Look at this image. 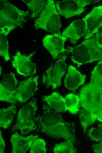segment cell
Returning a JSON list of instances; mask_svg holds the SVG:
<instances>
[{"label":"cell","mask_w":102,"mask_h":153,"mask_svg":"<svg viewBox=\"0 0 102 153\" xmlns=\"http://www.w3.org/2000/svg\"><path fill=\"white\" fill-rule=\"evenodd\" d=\"M37 131L48 136L57 139L76 142L75 130L73 123L64 121L59 113L44 104L42 112L35 117Z\"/></svg>","instance_id":"cell-1"},{"label":"cell","mask_w":102,"mask_h":153,"mask_svg":"<svg viewBox=\"0 0 102 153\" xmlns=\"http://www.w3.org/2000/svg\"><path fill=\"white\" fill-rule=\"evenodd\" d=\"M65 52L71 53L72 61L78 67L102 59V50L96 45L95 37L86 39L74 47L65 49Z\"/></svg>","instance_id":"cell-2"},{"label":"cell","mask_w":102,"mask_h":153,"mask_svg":"<svg viewBox=\"0 0 102 153\" xmlns=\"http://www.w3.org/2000/svg\"><path fill=\"white\" fill-rule=\"evenodd\" d=\"M34 26L36 29L52 34H61L60 20L54 0H47L46 6L35 19Z\"/></svg>","instance_id":"cell-3"},{"label":"cell","mask_w":102,"mask_h":153,"mask_svg":"<svg viewBox=\"0 0 102 153\" xmlns=\"http://www.w3.org/2000/svg\"><path fill=\"white\" fill-rule=\"evenodd\" d=\"M37 109L35 99L22 107L18 112L16 124L11 132L19 130L22 135H25L36 129L35 116Z\"/></svg>","instance_id":"cell-4"},{"label":"cell","mask_w":102,"mask_h":153,"mask_svg":"<svg viewBox=\"0 0 102 153\" xmlns=\"http://www.w3.org/2000/svg\"><path fill=\"white\" fill-rule=\"evenodd\" d=\"M79 96L83 109L96 114L102 110V86L90 83L82 88Z\"/></svg>","instance_id":"cell-5"},{"label":"cell","mask_w":102,"mask_h":153,"mask_svg":"<svg viewBox=\"0 0 102 153\" xmlns=\"http://www.w3.org/2000/svg\"><path fill=\"white\" fill-rule=\"evenodd\" d=\"M29 11L18 9L8 1H0V26L11 25L23 29Z\"/></svg>","instance_id":"cell-6"},{"label":"cell","mask_w":102,"mask_h":153,"mask_svg":"<svg viewBox=\"0 0 102 153\" xmlns=\"http://www.w3.org/2000/svg\"><path fill=\"white\" fill-rule=\"evenodd\" d=\"M66 55L59 56L58 60L44 73L42 83L46 85L55 89L61 85L62 77L65 73L67 64Z\"/></svg>","instance_id":"cell-7"},{"label":"cell","mask_w":102,"mask_h":153,"mask_svg":"<svg viewBox=\"0 0 102 153\" xmlns=\"http://www.w3.org/2000/svg\"><path fill=\"white\" fill-rule=\"evenodd\" d=\"M36 51L27 55L22 54L19 51L16 52L13 56L12 63L13 66L19 74L28 76L36 73V64L31 60Z\"/></svg>","instance_id":"cell-8"},{"label":"cell","mask_w":102,"mask_h":153,"mask_svg":"<svg viewBox=\"0 0 102 153\" xmlns=\"http://www.w3.org/2000/svg\"><path fill=\"white\" fill-rule=\"evenodd\" d=\"M17 84L14 73L11 72L4 74L0 84V101L12 104L16 103L15 94Z\"/></svg>","instance_id":"cell-9"},{"label":"cell","mask_w":102,"mask_h":153,"mask_svg":"<svg viewBox=\"0 0 102 153\" xmlns=\"http://www.w3.org/2000/svg\"><path fill=\"white\" fill-rule=\"evenodd\" d=\"M38 76L30 78L19 83L15 94L16 101L24 103L33 95L38 89Z\"/></svg>","instance_id":"cell-10"},{"label":"cell","mask_w":102,"mask_h":153,"mask_svg":"<svg viewBox=\"0 0 102 153\" xmlns=\"http://www.w3.org/2000/svg\"><path fill=\"white\" fill-rule=\"evenodd\" d=\"M66 40L61 34H52L46 35L43 39L42 43L52 57L56 59L60 53L64 52Z\"/></svg>","instance_id":"cell-11"},{"label":"cell","mask_w":102,"mask_h":153,"mask_svg":"<svg viewBox=\"0 0 102 153\" xmlns=\"http://www.w3.org/2000/svg\"><path fill=\"white\" fill-rule=\"evenodd\" d=\"M86 26L84 18L76 20L63 31L62 35L66 40L68 39L73 44L82 37L85 36Z\"/></svg>","instance_id":"cell-12"},{"label":"cell","mask_w":102,"mask_h":153,"mask_svg":"<svg viewBox=\"0 0 102 153\" xmlns=\"http://www.w3.org/2000/svg\"><path fill=\"white\" fill-rule=\"evenodd\" d=\"M84 18L86 26L85 39H87L95 34L98 28L102 23V6L94 7Z\"/></svg>","instance_id":"cell-13"},{"label":"cell","mask_w":102,"mask_h":153,"mask_svg":"<svg viewBox=\"0 0 102 153\" xmlns=\"http://www.w3.org/2000/svg\"><path fill=\"white\" fill-rule=\"evenodd\" d=\"M55 5L59 14L67 19L80 15L85 10V8L81 7L77 0L56 1Z\"/></svg>","instance_id":"cell-14"},{"label":"cell","mask_w":102,"mask_h":153,"mask_svg":"<svg viewBox=\"0 0 102 153\" xmlns=\"http://www.w3.org/2000/svg\"><path fill=\"white\" fill-rule=\"evenodd\" d=\"M37 134H31L26 137L20 135L16 132L12 135L11 142L12 145V153H24L31 147L33 143L38 138Z\"/></svg>","instance_id":"cell-15"},{"label":"cell","mask_w":102,"mask_h":153,"mask_svg":"<svg viewBox=\"0 0 102 153\" xmlns=\"http://www.w3.org/2000/svg\"><path fill=\"white\" fill-rule=\"evenodd\" d=\"M85 75L81 74L74 66L69 65L64 81L65 87L68 90L74 92L85 82Z\"/></svg>","instance_id":"cell-16"},{"label":"cell","mask_w":102,"mask_h":153,"mask_svg":"<svg viewBox=\"0 0 102 153\" xmlns=\"http://www.w3.org/2000/svg\"><path fill=\"white\" fill-rule=\"evenodd\" d=\"M16 27L15 26L9 25L0 26V54L4 58L6 61L10 60L7 35L10 32Z\"/></svg>","instance_id":"cell-17"},{"label":"cell","mask_w":102,"mask_h":153,"mask_svg":"<svg viewBox=\"0 0 102 153\" xmlns=\"http://www.w3.org/2000/svg\"><path fill=\"white\" fill-rule=\"evenodd\" d=\"M42 100L52 109L58 112H64L67 110L64 98L57 92L43 97Z\"/></svg>","instance_id":"cell-18"},{"label":"cell","mask_w":102,"mask_h":153,"mask_svg":"<svg viewBox=\"0 0 102 153\" xmlns=\"http://www.w3.org/2000/svg\"><path fill=\"white\" fill-rule=\"evenodd\" d=\"M16 112L14 104L6 108L0 109V126L6 129L10 125Z\"/></svg>","instance_id":"cell-19"},{"label":"cell","mask_w":102,"mask_h":153,"mask_svg":"<svg viewBox=\"0 0 102 153\" xmlns=\"http://www.w3.org/2000/svg\"><path fill=\"white\" fill-rule=\"evenodd\" d=\"M30 11V17H37L46 6L47 0H22Z\"/></svg>","instance_id":"cell-20"},{"label":"cell","mask_w":102,"mask_h":153,"mask_svg":"<svg viewBox=\"0 0 102 153\" xmlns=\"http://www.w3.org/2000/svg\"><path fill=\"white\" fill-rule=\"evenodd\" d=\"M79 118L85 133L88 127L97 119V116L95 113L83 108L80 112Z\"/></svg>","instance_id":"cell-21"},{"label":"cell","mask_w":102,"mask_h":153,"mask_svg":"<svg viewBox=\"0 0 102 153\" xmlns=\"http://www.w3.org/2000/svg\"><path fill=\"white\" fill-rule=\"evenodd\" d=\"M67 110L72 114L77 113L79 111L80 102L79 96L72 93L67 95L64 98Z\"/></svg>","instance_id":"cell-22"},{"label":"cell","mask_w":102,"mask_h":153,"mask_svg":"<svg viewBox=\"0 0 102 153\" xmlns=\"http://www.w3.org/2000/svg\"><path fill=\"white\" fill-rule=\"evenodd\" d=\"M73 142L70 140L56 144L53 149V152L55 153L77 152L76 149Z\"/></svg>","instance_id":"cell-23"},{"label":"cell","mask_w":102,"mask_h":153,"mask_svg":"<svg viewBox=\"0 0 102 153\" xmlns=\"http://www.w3.org/2000/svg\"><path fill=\"white\" fill-rule=\"evenodd\" d=\"M90 83L102 86V59L92 71Z\"/></svg>","instance_id":"cell-24"},{"label":"cell","mask_w":102,"mask_h":153,"mask_svg":"<svg viewBox=\"0 0 102 153\" xmlns=\"http://www.w3.org/2000/svg\"><path fill=\"white\" fill-rule=\"evenodd\" d=\"M87 136L92 141L102 142V124L90 129L87 132Z\"/></svg>","instance_id":"cell-25"},{"label":"cell","mask_w":102,"mask_h":153,"mask_svg":"<svg viewBox=\"0 0 102 153\" xmlns=\"http://www.w3.org/2000/svg\"><path fill=\"white\" fill-rule=\"evenodd\" d=\"M46 143L42 139H36L33 142L30 151L31 153H45Z\"/></svg>","instance_id":"cell-26"},{"label":"cell","mask_w":102,"mask_h":153,"mask_svg":"<svg viewBox=\"0 0 102 153\" xmlns=\"http://www.w3.org/2000/svg\"><path fill=\"white\" fill-rule=\"evenodd\" d=\"M95 34L96 44L98 47L102 50V23L98 28Z\"/></svg>","instance_id":"cell-27"},{"label":"cell","mask_w":102,"mask_h":153,"mask_svg":"<svg viewBox=\"0 0 102 153\" xmlns=\"http://www.w3.org/2000/svg\"><path fill=\"white\" fill-rule=\"evenodd\" d=\"M80 6L82 7L85 8L87 5L90 4L97 3L100 0H77Z\"/></svg>","instance_id":"cell-28"},{"label":"cell","mask_w":102,"mask_h":153,"mask_svg":"<svg viewBox=\"0 0 102 153\" xmlns=\"http://www.w3.org/2000/svg\"><path fill=\"white\" fill-rule=\"evenodd\" d=\"M93 152L96 153H102V142L95 144L92 146Z\"/></svg>","instance_id":"cell-29"},{"label":"cell","mask_w":102,"mask_h":153,"mask_svg":"<svg viewBox=\"0 0 102 153\" xmlns=\"http://www.w3.org/2000/svg\"><path fill=\"white\" fill-rule=\"evenodd\" d=\"M0 134V152L3 153L5 147V143L3 138L1 130Z\"/></svg>","instance_id":"cell-30"},{"label":"cell","mask_w":102,"mask_h":153,"mask_svg":"<svg viewBox=\"0 0 102 153\" xmlns=\"http://www.w3.org/2000/svg\"><path fill=\"white\" fill-rule=\"evenodd\" d=\"M97 116V119L102 122V110L96 114Z\"/></svg>","instance_id":"cell-31"}]
</instances>
